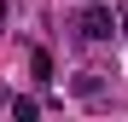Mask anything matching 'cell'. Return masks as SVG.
<instances>
[{
    "label": "cell",
    "mask_w": 128,
    "mask_h": 122,
    "mask_svg": "<svg viewBox=\"0 0 128 122\" xmlns=\"http://www.w3.org/2000/svg\"><path fill=\"white\" fill-rule=\"evenodd\" d=\"M82 35L105 41V35H111V12H88V17H82Z\"/></svg>",
    "instance_id": "cell-1"
}]
</instances>
